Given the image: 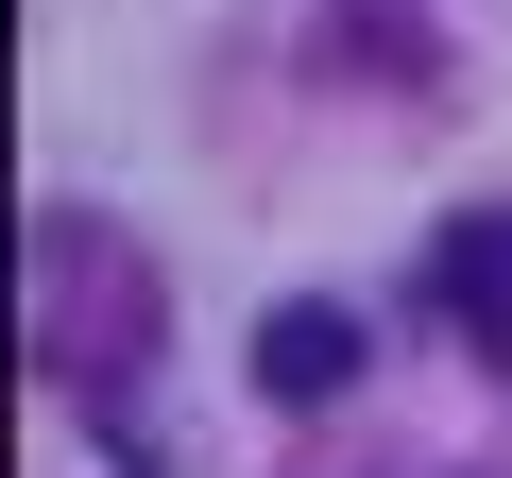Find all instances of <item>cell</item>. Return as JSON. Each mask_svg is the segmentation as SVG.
Masks as SVG:
<instances>
[{
  "mask_svg": "<svg viewBox=\"0 0 512 478\" xmlns=\"http://www.w3.org/2000/svg\"><path fill=\"white\" fill-rule=\"evenodd\" d=\"M359 359H376L359 308H274V325H256V393H274V410H342Z\"/></svg>",
  "mask_w": 512,
  "mask_h": 478,
  "instance_id": "obj_1",
  "label": "cell"
}]
</instances>
